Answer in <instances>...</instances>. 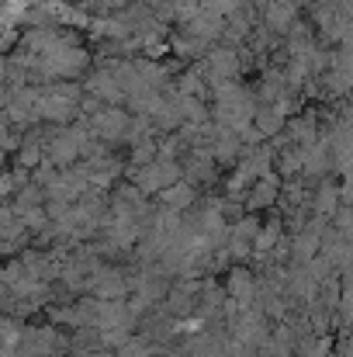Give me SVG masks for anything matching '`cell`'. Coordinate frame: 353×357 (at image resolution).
Listing matches in <instances>:
<instances>
[{
  "instance_id": "1",
  "label": "cell",
  "mask_w": 353,
  "mask_h": 357,
  "mask_svg": "<svg viewBox=\"0 0 353 357\" xmlns=\"http://www.w3.org/2000/svg\"><path fill=\"white\" fill-rule=\"evenodd\" d=\"M205 70L212 73V80H226V77H233L235 70H239V63H235V52H233V49H219V52H212Z\"/></svg>"
}]
</instances>
